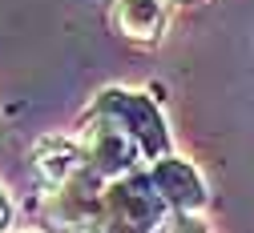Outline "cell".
I'll return each mask as SVG.
<instances>
[{"instance_id":"6da1fadb","label":"cell","mask_w":254,"mask_h":233,"mask_svg":"<svg viewBox=\"0 0 254 233\" xmlns=\"http://www.w3.org/2000/svg\"><path fill=\"white\" fill-rule=\"evenodd\" d=\"M166 217V197L157 193L149 173L117 177L101 197V221L117 233H157Z\"/></svg>"},{"instance_id":"7a4b0ae2","label":"cell","mask_w":254,"mask_h":233,"mask_svg":"<svg viewBox=\"0 0 254 233\" xmlns=\"http://www.w3.org/2000/svg\"><path fill=\"white\" fill-rule=\"evenodd\" d=\"M97 109H105L109 117H117L125 129H129L133 137L141 141V149H145V157H149V161L166 153V145H170L166 125H162V117H157V109H153V101H149L145 93L105 89V93L97 96Z\"/></svg>"},{"instance_id":"3957f363","label":"cell","mask_w":254,"mask_h":233,"mask_svg":"<svg viewBox=\"0 0 254 233\" xmlns=\"http://www.w3.org/2000/svg\"><path fill=\"white\" fill-rule=\"evenodd\" d=\"M149 177H153L157 193L166 197V205L186 209V213H194V209L206 205V185H202L198 169H194L190 161H182V157H162V161L149 169Z\"/></svg>"},{"instance_id":"277c9868","label":"cell","mask_w":254,"mask_h":233,"mask_svg":"<svg viewBox=\"0 0 254 233\" xmlns=\"http://www.w3.org/2000/svg\"><path fill=\"white\" fill-rule=\"evenodd\" d=\"M113 28L133 45H153L166 28V0H109Z\"/></svg>"},{"instance_id":"5b68a950","label":"cell","mask_w":254,"mask_h":233,"mask_svg":"<svg viewBox=\"0 0 254 233\" xmlns=\"http://www.w3.org/2000/svg\"><path fill=\"white\" fill-rule=\"evenodd\" d=\"M37 169H41V177L53 185V189H61V185H69L81 169H89V161H85V149L81 145H73V141H57V137H45L41 145H37Z\"/></svg>"},{"instance_id":"8992f818","label":"cell","mask_w":254,"mask_h":233,"mask_svg":"<svg viewBox=\"0 0 254 233\" xmlns=\"http://www.w3.org/2000/svg\"><path fill=\"white\" fill-rule=\"evenodd\" d=\"M157 233H202L198 225H186V221H178V225H162Z\"/></svg>"},{"instance_id":"52a82bcc","label":"cell","mask_w":254,"mask_h":233,"mask_svg":"<svg viewBox=\"0 0 254 233\" xmlns=\"http://www.w3.org/2000/svg\"><path fill=\"white\" fill-rule=\"evenodd\" d=\"M8 221V201H4V193H0V225Z\"/></svg>"}]
</instances>
